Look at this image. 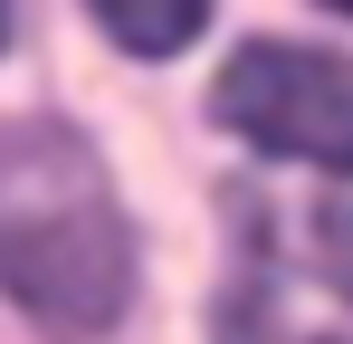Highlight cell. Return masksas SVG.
<instances>
[{
    "label": "cell",
    "instance_id": "1",
    "mask_svg": "<svg viewBox=\"0 0 353 344\" xmlns=\"http://www.w3.org/2000/svg\"><path fill=\"white\" fill-rule=\"evenodd\" d=\"M0 287L10 306L58 344H96L134 306V229L115 182L48 115L0 124Z\"/></svg>",
    "mask_w": 353,
    "mask_h": 344
},
{
    "label": "cell",
    "instance_id": "2",
    "mask_svg": "<svg viewBox=\"0 0 353 344\" xmlns=\"http://www.w3.org/2000/svg\"><path fill=\"white\" fill-rule=\"evenodd\" d=\"M210 106L230 134H248L277 163L353 172V57L334 48H296V39H258L220 67Z\"/></svg>",
    "mask_w": 353,
    "mask_h": 344
},
{
    "label": "cell",
    "instance_id": "3",
    "mask_svg": "<svg viewBox=\"0 0 353 344\" xmlns=\"http://www.w3.org/2000/svg\"><path fill=\"white\" fill-rule=\"evenodd\" d=\"M96 10V29L134 57H172L201 39V19H210V0H86Z\"/></svg>",
    "mask_w": 353,
    "mask_h": 344
},
{
    "label": "cell",
    "instance_id": "4",
    "mask_svg": "<svg viewBox=\"0 0 353 344\" xmlns=\"http://www.w3.org/2000/svg\"><path fill=\"white\" fill-rule=\"evenodd\" d=\"M0 48H10V0H0Z\"/></svg>",
    "mask_w": 353,
    "mask_h": 344
},
{
    "label": "cell",
    "instance_id": "5",
    "mask_svg": "<svg viewBox=\"0 0 353 344\" xmlns=\"http://www.w3.org/2000/svg\"><path fill=\"white\" fill-rule=\"evenodd\" d=\"M334 10H344V19H353V0H334Z\"/></svg>",
    "mask_w": 353,
    "mask_h": 344
}]
</instances>
